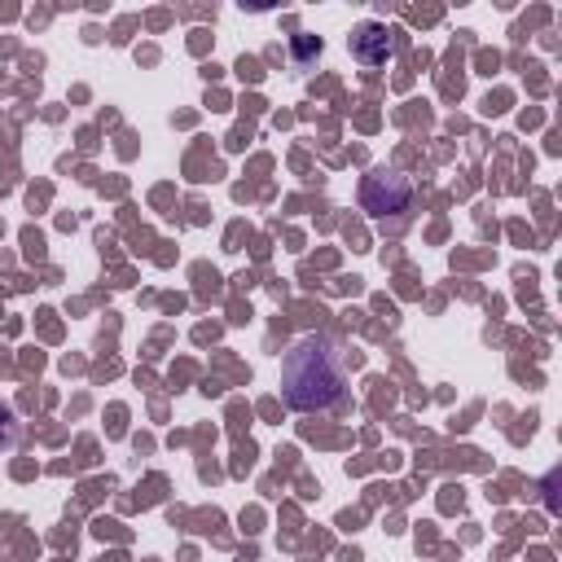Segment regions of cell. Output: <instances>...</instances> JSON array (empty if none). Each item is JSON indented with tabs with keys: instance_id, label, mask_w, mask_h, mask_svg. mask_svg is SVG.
<instances>
[{
	"instance_id": "cell-5",
	"label": "cell",
	"mask_w": 562,
	"mask_h": 562,
	"mask_svg": "<svg viewBox=\"0 0 562 562\" xmlns=\"http://www.w3.org/2000/svg\"><path fill=\"white\" fill-rule=\"evenodd\" d=\"M294 53H299V61H307L312 53H321V40L316 35H294Z\"/></svg>"
},
{
	"instance_id": "cell-2",
	"label": "cell",
	"mask_w": 562,
	"mask_h": 562,
	"mask_svg": "<svg viewBox=\"0 0 562 562\" xmlns=\"http://www.w3.org/2000/svg\"><path fill=\"white\" fill-rule=\"evenodd\" d=\"M413 202H417V189H413V180L404 171H395V167L364 171V180H360V211L378 228L400 233L413 220Z\"/></svg>"
},
{
	"instance_id": "cell-3",
	"label": "cell",
	"mask_w": 562,
	"mask_h": 562,
	"mask_svg": "<svg viewBox=\"0 0 562 562\" xmlns=\"http://www.w3.org/2000/svg\"><path fill=\"white\" fill-rule=\"evenodd\" d=\"M400 48V40H395V31L386 26V22H360L356 31H351V57L364 66V70H378V66H386V57Z\"/></svg>"
},
{
	"instance_id": "cell-1",
	"label": "cell",
	"mask_w": 562,
	"mask_h": 562,
	"mask_svg": "<svg viewBox=\"0 0 562 562\" xmlns=\"http://www.w3.org/2000/svg\"><path fill=\"white\" fill-rule=\"evenodd\" d=\"M281 400L294 413H334L347 404V356L329 334H303L281 356Z\"/></svg>"
},
{
	"instance_id": "cell-4",
	"label": "cell",
	"mask_w": 562,
	"mask_h": 562,
	"mask_svg": "<svg viewBox=\"0 0 562 562\" xmlns=\"http://www.w3.org/2000/svg\"><path fill=\"white\" fill-rule=\"evenodd\" d=\"M18 443V413L0 400V448H13Z\"/></svg>"
}]
</instances>
